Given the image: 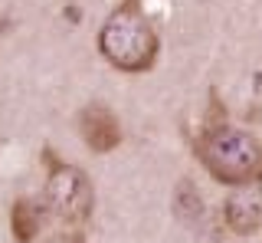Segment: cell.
Wrapping results in <instances>:
<instances>
[{
	"label": "cell",
	"mask_w": 262,
	"mask_h": 243,
	"mask_svg": "<svg viewBox=\"0 0 262 243\" xmlns=\"http://www.w3.org/2000/svg\"><path fill=\"white\" fill-rule=\"evenodd\" d=\"M10 230H13V240L16 243H33V240L39 237V210L33 207V200H27V197L13 200Z\"/></svg>",
	"instance_id": "cell-6"
},
{
	"label": "cell",
	"mask_w": 262,
	"mask_h": 243,
	"mask_svg": "<svg viewBox=\"0 0 262 243\" xmlns=\"http://www.w3.org/2000/svg\"><path fill=\"white\" fill-rule=\"evenodd\" d=\"M196 158L203 171L226 188L262 181V141L243 128L223 125V121L210 125L196 141Z\"/></svg>",
	"instance_id": "cell-2"
},
{
	"label": "cell",
	"mask_w": 262,
	"mask_h": 243,
	"mask_svg": "<svg viewBox=\"0 0 262 243\" xmlns=\"http://www.w3.org/2000/svg\"><path fill=\"white\" fill-rule=\"evenodd\" d=\"M223 217L236 237H252L262 227V181L239 184V188L229 191L223 204Z\"/></svg>",
	"instance_id": "cell-4"
},
{
	"label": "cell",
	"mask_w": 262,
	"mask_h": 243,
	"mask_svg": "<svg viewBox=\"0 0 262 243\" xmlns=\"http://www.w3.org/2000/svg\"><path fill=\"white\" fill-rule=\"evenodd\" d=\"M177 214L184 217L187 224L200 220V214H203V200H200V194H196L193 181H187V177L177 184Z\"/></svg>",
	"instance_id": "cell-7"
},
{
	"label": "cell",
	"mask_w": 262,
	"mask_h": 243,
	"mask_svg": "<svg viewBox=\"0 0 262 243\" xmlns=\"http://www.w3.org/2000/svg\"><path fill=\"white\" fill-rule=\"evenodd\" d=\"M76 121H79L82 141H85L95 155H108V151H115L121 145V125H118V118H115V112L108 105H98V102L85 105Z\"/></svg>",
	"instance_id": "cell-5"
},
{
	"label": "cell",
	"mask_w": 262,
	"mask_h": 243,
	"mask_svg": "<svg viewBox=\"0 0 262 243\" xmlns=\"http://www.w3.org/2000/svg\"><path fill=\"white\" fill-rule=\"evenodd\" d=\"M95 204L92 177L76 165H62V161H49L46 174V207L53 210L59 220L79 227L89 220Z\"/></svg>",
	"instance_id": "cell-3"
},
{
	"label": "cell",
	"mask_w": 262,
	"mask_h": 243,
	"mask_svg": "<svg viewBox=\"0 0 262 243\" xmlns=\"http://www.w3.org/2000/svg\"><path fill=\"white\" fill-rule=\"evenodd\" d=\"M95 43L105 63H112L118 72H131V76L154 69L161 53V36L154 23L147 20L141 0H121L105 17Z\"/></svg>",
	"instance_id": "cell-1"
}]
</instances>
